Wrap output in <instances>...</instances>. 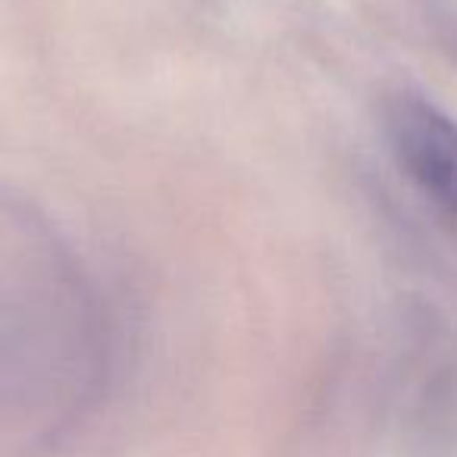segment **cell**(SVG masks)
I'll return each mask as SVG.
<instances>
[{"label":"cell","mask_w":457,"mask_h":457,"mask_svg":"<svg viewBox=\"0 0 457 457\" xmlns=\"http://www.w3.org/2000/svg\"><path fill=\"white\" fill-rule=\"evenodd\" d=\"M388 151L423 201L457 228V122L417 91H395L382 107Z\"/></svg>","instance_id":"obj_1"}]
</instances>
